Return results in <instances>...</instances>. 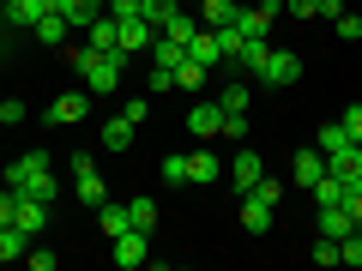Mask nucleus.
<instances>
[{
	"mask_svg": "<svg viewBox=\"0 0 362 271\" xmlns=\"http://www.w3.org/2000/svg\"><path fill=\"white\" fill-rule=\"evenodd\" d=\"M66 61H73V73L85 78V90H90V97H115V90H121V73H127V54H90L85 42H78V49L66 54Z\"/></svg>",
	"mask_w": 362,
	"mask_h": 271,
	"instance_id": "nucleus-1",
	"label": "nucleus"
},
{
	"mask_svg": "<svg viewBox=\"0 0 362 271\" xmlns=\"http://www.w3.org/2000/svg\"><path fill=\"white\" fill-rule=\"evenodd\" d=\"M259 85H266V90H290V85H296V78H302V54H290V49H272L266 54V61H259Z\"/></svg>",
	"mask_w": 362,
	"mask_h": 271,
	"instance_id": "nucleus-2",
	"label": "nucleus"
},
{
	"mask_svg": "<svg viewBox=\"0 0 362 271\" xmlns=\"http://www.w3.org/2000/svg\"><path fill=\"white\" fill-rule=\"evenodd\" d=\"M90 115V90H61L49 109H42V127H73V121Z\"/></svg>",
	"mask_w": 362,
	"mask_h": 271,
	"instance_id": "nucleus-3",
	"label": "nucleus"
},
{
	"mask_svg": "<svg viewBox=\"0 0 362 271\" xmlns=\"http://www.w3.org/2000/svg\"><path fill=\"white\" fill-rule=\"evenodd\" d=\"M49 13H61L54 0H6V6H0V25H13V30H37V18H49Z\"/></svg>",
	"mask_w": 362,
	"mask_h": 271,
	"instance_id": "nucleus-4",
	"label": "nucleus"
},
{
	"mask_svg": "<svg viewBox=\"0 0 362 271\" xmlns=\"http://www.w3.org/2000/svg\"><path fill=\"white\" fill-rule=\"evenodd\" d=\"M73 193L85 199V205H103V199H109V187H103V175H97V163H90L85 151L73 157Z\"/></svg>",
	"mask_w": 362,
	"mask_h": 271,
	"instance_id": "nucleus-5",
	"label": "nucleus"
},
{
	"mask_svg": "<svg viewBox=\"0 0 362 271\" xmlns=\"http://www.w3.org/2000/svg\"><path fill=\"white\" fill-rule=\"evenodd\" d=\"M259 175H266V163H259V151H247V145H235V157H230V187H235V193H254V187H259Z\"/></svg>",
	"mask_w": 362,
	"mask_h": 271,
	"instance_id": "nucleus-6",
	"label": "nucleus"
},
{
	"mask_svg": "<svg viewBox=\"0 0 362 271\" xmlns=\"http://www.w3.org/2000/svg\"><path fill=\"white\" fill-rule=\"evenodd\" d=\"M109 247H115L109 259H115L121 271H133V265H145V259H151V235H145V229H127V235H115Z\"/></svg>",
	"mask_w": 362,
	"mask_h": 271,
	"instance_id": "nucleus-7",
	"label": "nucleus"
},
{
	"mask_svg": "<svg viewBox=\"0 0 362 271\" xmlns=\"http://www.w3.org/2000/svg\"><path fill=\"white\" fill-rule=\"evenodd\" d=\"M85 49H90V54H121V25H115L109 13H97V18L85 25Z\"/></svg>",
	"mask_w": 362,
	"mask_h": 271,
	"instance_id": "nucleus-8",
	"label": "nucleus"
},
{
	"mask_svg": "<svg viewBox=\"0 0 362 271\" xmlns=\"http://www.w3.org/2000/svg\"><path fill=\"white\" fill-rule=\"evenodd\" d=\"M115 25H121V54H127V61H133V54H151V42H157V30L145 25L139 13H133V18H115Z\"/></svg>",
	"mask_w": 362,
	"mask_h": 271,
	"instance_id": "nucleus-9",
	"label": "nucleus"
},
{
	"mask_svg": "<svg viewBox=\"0 0 362 271\" xmlns=\"http://www.w3.org/2000/svg\"><path fill=\"white\" fill-rule=\"evenodd\" d=\"M235 13H242V0H194L199 30H223V25H235Z\"/></svg>",
	"mask_w": 362,
	"mask_h": 271,
	"instance_id": "nucleus-10",
	"label": "nucleus"
},
{
	"mask_svg": "<svg viewBox=\"0 0 362 271\" xmlns=\"http://www.w3.org/2000/svg\"><path fill=\"white\" fill-rule=\"evenodd\" d=\"M218 175H223V157H218V151H206V145L187 151V187H211Z\"/></svg>",
	"mask_w": 362,
	"mask_h": 271,
	"instance_id": "nucleus-11",
	"label": "nucleus"
},
{
	"mask_svg": "<svg viewBox=\"0 0 362 271\" xmlns=\"http://www.w3.org/2000/svg\"><path fill=\"white\" fill-rule=\"evenodd\" d=\"M187 133H194V139H218V133H223V109H218V97L187 109Z\"/></svg>",
	"mask_w": 362,
	"mask_h": 271,
	"instance_id": "nucleus-12",
	"label": "nucleus"
},
{
	"mask_svg": "<svg viewBox=\"0 0 362 271\" xmlns=\"http://www.w3.org/2000/svg\"><path fill=\"white\" fill-rule=\"evenodd\" d=\"M320 175H326V151H320V145H314V151H296V157H290V181H296L302 193H308Z\"/></svg>",
	"mask_w": 362,
	"mask_h": 271,
	"instance_id": "nucleus-13",
	"label": "nucleus"
},
{
	"mask_svg": "<svg viewBox=\"0 0 362 271\" xmlns=\"http://www.w3.org/2000/svg\"><path fill=\"white\" fill-rule=\"evenodd\" d=\"M30 37L42 42V49H66V37H73V18L66 13H49V18H37V30Z\"/></svg>",
	"mask_w": 362,
	"mask_h": 271,
	"instance_id": "nucleus-14",
	"label": "nucleus"
},
{
	"mask_svg": "<svg viewBox=\"0 0 362 271\" xmlns=\"http://www.w3.org/2000/svg\"><path fill=\"white\" fill-rule=\"evenodd\" d=\"M37 169H49V151H25V157H13V163H6V187H25L30 175H37Z\"/></svg>",
	"mask_w": 362,
	"mask_h": 271,
	"instance_id": "nucleus-15",
	"label": "nucleus"
},
{
	"mask_svg": "<svg viewBox=\"0 0 362 271\" xmlns=\"http://www.w3.org/2000/svg\"><path fill=\"white\" fill-rule=\"evenodd\" d=\"M242 229H247V235H266V229H272V205H266V199L242 193Z\"/></svg>",
	"mask_w": 362,
	"mask_h": 271,
	"instance_id": "nucleus-16",
	"label": "nucleus"
},
{
	"mask_svg": "<svg viewBox=\"0 0 362 271\" xmlns=\"http://www.w3.org/2000/svg\"><path fill=\"white\" fill-rule=\"evenodd\" d=\"M350 229H356V217H350L344 205H320V235H332V241H344Z\"/></svg>",
	"mask_w": 362,
	"mask_h": 271,
	"instance_id": "nucleus-17",
	"label": "nucleus"
},
{
	"mask_svg": "<svg viewBox=\"0 0 362 271\" xmlns=\"http://www.w3.org/2000/svg\"><path fill=\"white\" fill-rule=\"evenodd\" d=\"M187 61H194V66H206V73H211V66L223 61V54H218V37H211V30H199V37L187 42Z\"/></svg>",
	"mask_w": 362,
	"mask_h": 271,
	"instance_id": "nucleus-18",
	"label": "nucleus"
},
{
	"mask_svg": "<svg viewBox=\"0 0 362 271\" xmlns=\"http://www.w3.org/2000/svg\"><path fill=\"white\" fill-rule=\"evenodd\" d=\"M133 133H139V127H133L127 115H115V121H103V151H127V145H133Z\"/></svg>",
	"mask_w": 362,
	"mask_h": 271,
	"instance_id": "nucleus-19",
	"label": "nucleus"
},
{
	"mask_svg": "<svg viewBox=\"0 0 362 271\" xmlns=\"http://www.w3.org/2000/svg\"><path fill=\"white\" fill-rule=\"evenodd\" d=\"M350 145H362V139H350V133H344V121H320V151H326V157L350 151Z\"/></svg>",
	"mask_w": 362,
	"mask_h": 271,
	"instance_id": "nucleus-20",
	"label": "nucleus"
},
{
	"mask_svg": "<svg viewBox=\"0 0 362 271\" xmlns=\"http://www.w3.org/2000/svg\"><path fill=\"white\" fill-rule=\"evenodd\" d=\"M97 223H103V235H109V241H115V235H127V229H133L127 205H109V199H103V205H97Z\"/></svg>",
	"mask_w": 362,
	"mask_h": 271,
	"instance_id": "nucleus-21",
	"label": "nucleus"
},
{
	"mask_svg": "<svg viewBox=\"0 0 362 271\" xmlns=\"http://www.w3.org/2000/svg\"><path fill=\"white\" fill-rule=\"evenodd\" d=\"M54 6H61V13L73 18V30H85L90 18H97V13H103V6H109V0H54Z\"/></svg>",
	"mask_w": 362,
	"mask_h": 271,
	"instance_id": "nucleus-22",
	"label": "nucleus"
},
{
	"mask_svg": "<svg viewBox=\"0 0 362 271\" xmlns=\"http://www.w3.org/2000/svg\"><path fill=\"white\" fill-rule=\"evenodd\" d=\"M25 247H30V235L18 229V223H0V265H6V259H25Z\"/></svg>",
	"mask_w": 362,
	"mask_h": 271,
	"instance_id": "nucleus-23",
	"label": "nucleus"
},
{
	"mask_svg": "<svg viewBox=\"0 0 362 271\" xmlns=\"http://www.w3.org/2000/svg\"><path fill=\"white\" fill-rule=\"evenodd\" d=\"M175 13H181V0H139V18H145L151 30H163Z\"/></svg>",
	"mask_w": 362,
	"mask_h": 271,
	"instance_id": "nucleus-24",
	"label": "nucleus"
},
{
	"mask_svg": "<svg viewBox=\"0 0 362 271\" xmlns=\"http://www.w3.org/2000/svg\"><path fill=\"white\" fill-rule=\"evenodd\" d=\"M163 37H169V42H181V49H187V42L199 37V18H194V13H175V18H169V25H163Z\"/></svg>",
	"mask_w": 362,
	"mask_h": 271,
	"instance_id": "nucleus-25",
	"label": "nucleus"
},
{
	"mask_svg": "<svg viewBox=\"0 0 362 271\" xmlns=\"http://www.w3.org/2000/svg\"><path fill=\"white\" fill-rule=\"evenodd\" d=\"M326 169H332L338 181H350V175H362V145H350V151H338V157H326Z\"/></svg>",
	"mask_w": 362,
	"mask_h": 271,
	"instance_id": "nucleus-26",
	"label": "nucleus"
},
{
	"mask_svg": "<svg viewBox=\"0 0 362 271\" xmlns=\"http://www.w3.org/2000/svg\"><path fill=\"white\" fill-rule=\"evenodd\" d=\"M247 103H254V90H247V85H223V97H218L223 115H247Z\"/></svg>",
	"mask_w": 362,
	"mask_h": 271,
	"instance_id": "nucleus-27",
	"label": "nucleus"
},
{
	"mask_svg": "<svg viewBox=\"0 0 362 271\" xmlns=\"http://www.w3.org/2000/svg\"><path fill=\"white\" fill-rule=\"evenodd\" d=\"M127 217H133V229H145V235H151V229H157V199H133V205H127Z\"/></svg>",
	"mask_w": 362,
	"mask_h": 271,
	"instance_id": "nucleus-28",
	"label": "nucleus"
},
{
	"mask_svg": "<svg viewBox=\"0 0 362 271\" xmlns=\"http://www.w3.org/2000/svg\"><path fill=\"white\" fill-rule=\"evenodd\" d=\"M211 37H218V54H223V61L235 66V54H242V42H247V37H242V30H235V25H223V30H211Z\"/></svg>",
	"mask_w": 362,
	"mask_h": 271,
	"instance_id": "nucleus-29",
	"label": "nucleus"
},
{
	"mask_svg": "<svg viewBox=\"0 0 362 271\" xmlns=\"http://www.w3.org/2000/svg\"><path fill=\"white\" fill-rule=\"evenodd\" d=\"M181 54H187V49H181V42H169L163 30H157V42H151V61H157V66H181Z\"/></svg>",
	"mask_w": 362,
	"mask_h": 271,
	"instance_id": "nucleus-30",
	"label": "nucleus"
},
{
	"mask_svg": "<svg viewBox=\"0 0 362 271\" xmlns=\"http://www.w3.org/2000/svg\"><path fill=\"white\" fill-rule=\"evenodd\" d=\"M206 85V66H194L187 54H181V66H175V90H199Z\"/></svg>",
	"mask_w": 362,
	"mask_h": 271,
	"instance_id": "nucleus-31",
	"label": "nucleus"
},
{
	"mask_svg": "<svg viewBox=\"0 0 362 271\" xmlns=\"http://www.w3.org/2000/svg\"><path fill=\"white\" fill-rule=\"evenodd\" d=\"M314 265H326V271H332V265H344V253H338V241H332V235H320V241H314Z\"/></svg>",
	"mask_w": 362,
	"mask_h": 271,
	"instance_id": "nucleus-32",
	"label": "nucleus"
},
{
	"mask_svg": "<svg viewBox=\"0 0 362 271\" xmlns=\"http://www.w3.org/2000/svg\"><path fill=\"white\" fill-rule=\"evenodd\" d=\"M145 85H151V97H163V90H175V66H157V61H151V73H145Z\"/></svg>",
	"mask_w": 362,
	"mask_h": 271,
	"instance_id": "nucleus-33",
	"label": "nucleus"
},
{
	"mask_svg": "<svg viewBox=\"0 0 362 271\" xmlns=\"http://www.w3.org/2000/svg\"><path fill=\"white\" fill-rule=\"evenodd\" d=\"M25 265H30V271H54V265H61V253H49V247L30 241V247H25Z\"/></svg>",
	"mask_w": 362,
	"mask_h": 271,
	"instance_id": "nucleus-34",
	"label": "nucleus"
},
{
	"mask_svg": "<svg viewBox=\"0 0 362 271\" xmlns=\"http://www.w3.org/2000/svg\"><path fill=\"white\" fill-rule=\"evenodd\" d=\"M0 121H6V127H25V121H30V103H18V97H6V103H0Z\"/></svg>",
	"mask_w": 362,
	"mask_h": 271,
	"instance_id": "nucleus-35",
	"label": "nucleus"
},
{
	"mask_svg": "<svg viewBox=\"0 0 362 271\" xmlns=\"http://www.w3.org/2000/svg\"><path fill=\"white\" fill-rule=\"evenodd\" d=\"M218 139H230V145H247V115H223V133Z\"/></svg>",
	"mask_w": 362,
	"mask_h": 271,
	"instance_id": "nucleus-36",
	"label": "nucleus"
},
{
	"mask_svg": "<svg viewBox=\"0 0 362 271\" xmlns=\"http://www.w3.org/2000/svg\"><path fill=\"white\" fill-rule=\"evenodd\" d=\"M344 211L362 223V175H350V181H344Z\"/></svg>",
	"mask_w": 362,
	"mask_h": 271,
	"instance_id": "nucleus-37",
	"label": "nucleus"
},
{
	"mask_svg": "<svg viewBox=\"0 0 362 271\" xmlns=\"http://www.w3.org/2000/svg\"><path fill=\"white\" fill-rule=\"evenodd\" d=\"M163 181L169 187H187V157H163Z\"/></svg>",
	"mask_w": 362,
	"mask_h": 271,
	"instance_id": "nucleus-38",
	"label": "nucleus"
},
{
	"mask_svg": "<svg viewBox=\"0 0 362 271\" xmlns=\"http://www.w3.org/2000/svg\"><path fill=\"white\" fill-rule=\"evenodd\" d=\"M332 25H338V37H344V42H362V18L356 13H338Z\"/></svg>",
	"mask_w": 362,
	"mask_h": 271,
	"instance_id": "nucleus-39",
	"label": "nucleus"
},
{
	"mask_svg": "<svg viewBox=\"0 0 362 271\" xmlns=\"http://www.w3.org/2000/svg\"><path fill=\"white\" fill-rule=\"evenodd\" d=\"M254 199H266V205H278V199H284V181H272V175H259Z\"/></svg>",
	"mask_w": 362,
	"mask_h": 271,
	"instance_id": "nucleus-40",
	"label": "nucleus"
},
{
	"mask_svg": "<svg viewBox=\"0 0 362 271\" xmlns=\"http://www.w3.org/2000/svg\"><path fill=\"white\" fill-rule=\"evenodd\" d=\"M290 18H320V0H284Z\"/></svg>",
	"mask_w": 362,
	"mask_h": 271,
	"instance_id": "nucleus-41",
	"label": "nucleus"
},
{
	"mask_svg": "<svg viewBox=\"0 0 362 271\" xmlns=\"http://www.w3.org/2000/svg\"><path fill=\"white\" fill-rule=\"evenodd\" d=\"M338 121H344V133H350V139H362V103H350Z\"/></svg>",
	"mask_w": 362,
	"mask_h": 271,
	"instance_id": "nucleus-42",
	"label": "nucleus"
},
{
	"mask_svg": "<svg viewBox=\"0 0 362 271\" xmlns=\"http://www.w3.org/2000/svg\"><path fill=\"white\" fill-rule=\"evenodd\" d=\"M18 217V193H13V187H0V223H13Z\"/></svg>",
	"mask_w": 362,
	"mask_h": 271,
	"instance_id": "nucleus-43",
	"label": "nucleus"
},
{
	"mask_svg": "<svg viewBox=\"0 0 362 271\" xmlns=\"http://www.w3.org/2000/svg\"><path fill=\"white\" fill-rule=\"evenodd\" d=\"M121 115H127V121H133V127H139V121H145V115H151V97H133V103H127V109H121Z\"/></svg>",
	"mask_w": 362,
	"mask_h": 271,
	"instance_id": "nucleus-44",
	"label": "nucleus"
},
{
	"mask_svg": "<svg viewBox=\"0 0 362 271\" xmlns=\"http://www.w3.org/2000/svg\"><path fill=\"white\" fill-rule=\"evenodd\" d=\"M0 133H6V121H0Z\"/></svg>",
	"mask_w": 362,
	"mask_h": 271,
	"instance_id": "nucleus-45",
	"label": "nucleus"
},
{
	"mask_svg": "<svg viewBox=\"0 0 362 271\" xmlns=\"http://www.w3.org/2000/svg\"><path fill=\"white\" fill-rule=\"evenodd\" d=\"M0 6H6V0H0Z\"/></svg>",
	"mask_w": 362,
	"mask_h": 271,
	"instance_id": "nucleus-46",
	"label": "nucleus"
},
{
	"mask_svg": "<svg viewBox=\"0 0 362 271\" xmlns=\"http://www.w3.org/2000/svg\"><path fill=\"white\" fill-rule=\"evenodd\" d=\"M242 6H247V0H242Z\"/></svg>",
	"mask_w": 362,
	"mask_h": 271,
	"instance_id": "nucleus-47",
	"label": "nucleus"
}]
</instances>
